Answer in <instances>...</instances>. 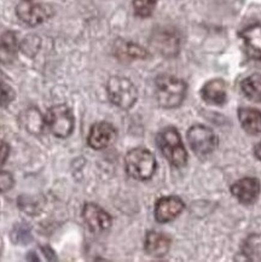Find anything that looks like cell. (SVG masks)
Returning <instances> with one entry per match:
<instances>
[{
  "instance_id": "15",
  "label": "cell",
  "mask_w": 261,
  "mask_h": 262,
  "mask_svg": "<svg viewBox=\"0 0 261 262\" xmlns=\"http://www.w3.org/2000/svg\"><path fill=\"white\" fill-rule=\"evenodd\" d=\"M201 96L206 103L212 105H223L226 102V83L222 79H213L206 83L201 90Z\"/></svg>"
},
{
  "instance_id": "12",
  "label": "cell",
  "mask_w": 261,
  "mask_h": 262,
  "mask_svg": "<svg viewBox=\"0 0 261 262\" xmlns=\"http://www.w3.org/2000/svg\"><path fill=\"white\" fill-rule=\"evenodd\" d=\"M260 191L261 185L259 179L250 177L237 180L231 186V193L237 198L240 203L244 204V206H250V204L255 203L257 198H259Z\"/></svg>"
},
{
  "instance_id": "8",
  "label": "cell",
  "mask_w": 261,
  "mask_h": 262,
  "mask_svg": "<svg viewBox=\"0 0 261 262\" xmlns=\"http://www.w3.org/2000/svg\"><path fill=\"white\" fill-rule=\"evenodd\" d=\"M82 217L87 227L93 233H103L112 226V216L96 203H86L82 209Z\"/></svg>"
},
{
  "instance_id": "7",
  "label": "cell",
  "mask_w": 261,
  "mask_h": 262,
  "mask_svg": "<svg viewBox=\"0 0 261 262\" xmlns=\"http://www.w3.org/2000/svg\"><path fill=\"white\" fill-rule=\"evenodd\" d=\"M17 17L26 25L35 27L48 21L55 13L51 5L33 3L32 0H23L16 8Z\"/></svg>"
},
{
  "instance_id": "17",
  "label": "cell",
  "mask_w": 261,
  "mask_h": 262,
  "mask_svg": "<svg viewBox=\"0 0 261 262\" xmlns=\"http://www.w3.org/2000/svg\"><path fill=\"white\" fill-rule=\"evenodd\" d=\"M238 120L242 128L247 133L261 134V112L254 107H241L238 110Z\"/></svg>"
},
{
  "instance_id": "25",
  "label": "cell",
  "mask_w": 261,
  "mask_h": 262,
  "mask_svg": "<svg viewBox=\"0 0 261 262\" xmlns=\"http://www.w3.org/2000/svg\"><path fill=\"white\" fill-rule=\"evenodd\" d=\"M9 155H10L9 144L4 142L3 139H0V167H2L3 164H5Z\"/></svg>"
},
{
  "instance_id": "1",
  "label": "cell",
  "mask_w": 261,
  "mask_h": 262,
  "mask_svg": "<svg viewBox=\"0 0 261 262\" xmlns=\"http://www.w3.org/2000/svg\"><path fill=\"white\" fill-rule=\"evenodd\" d=\"M155 95L159 105L163 109H174L182 105L186 96V83L177 76L163 74L156 78Z\"/></svg>"
},
{
  "instance_id": "4",
  "label": "cell",
  "mask_w": 261,
  "mask_h": 262,
  "mask_svg": "<svg viewBox=\"0 0 261 262\" xmlns=\"http://www.w3.org/2000/svg\"><path fill=\"white\" fill-rule=\"evenodd\" d=\"M108 98L114 105L122 110H129L138 99V90L129 79L113 76L106 83Z\"/></svg>"
},
{
  "instance_id": "19",
  "label": "cell",
  "mask_w": 261,
  "mask_h": 262,
  "mask_svg": "<svg viewBox=\"0 0 261 262\" xmlns=\"http://www.w3.org/2000/svg\"><path fill=\"white\" fill-rule=\"evenodd\" d=\"M21 122L25 128L32 134H41L45 129V117L41 115L38 107H29L21 115Z\"/></svg>"
},
{
  "instance_id": "20",
  "label": "cell",
  "mask_w": 261,
  "mask_h": 262,
  "mask_svg": "<svg viewBox=\"0 0 261 262\" xmlns=\"http://www.w3.org/2000/svg\"><path fill=\"white\" fill-rule=\"evenodd\" d=\"M241 89L247 98L254 102H261V75L253 74L241 83Z\"/></svg>"
},
{
  "instance_id": "21",
  "label": "cell",
  "mask_w": 261,
  "mask_h": 262,
  "mask_svg": "<svg viewBox=\"0 0 261 262\" xmlns=\"http://www.w3.org/2000/svg\"><path fill=\"white\" fill-rule=\"evenodd\" d=\"M157 2L159 0H133V9H135V13L138 17L146 18L153 15L154 10H155Z\"/></svg>"
},
{
  "instance_id": "18",
  "label": "cell",
  "mask_w": 261,
  "mask_h": 262,
  "mask_svg": "<svg viewBox=\"0 0 261 262\" xmlns=\"http://www.w3.org/2000/svg\"><path fill=\"white\" fill-rule=\"evenodd\" d=\"M18 51V40L13 32H6L0 38V63L10 64L15 60Z\"/></svg>"
},
{
  "instance_id": "24",
  "label": "cell",
  "mask_w": 261,
  "mask_h": 262,
  "mask_svg": "<svg viewBox=\"0 0 261 262\" xmlns=\"http://www.w3.org/2000/svg\"><path fill=\"white\" fill-rule=\"evenodd\" d=\"M36 40H39L36 36H29V38H26L23 40L21 49L26 55H34L38 51V48H36Z\"/></svg>"
},
{
  "instance_id": "22",
  "label": "cell",
  "mask_w": 261,
  "mask_h": 262,
  "mask_svg": "<svg viewBox=\"0 0 261 262\" xmlns=\"http://www.w3.org/2000/svg\"><path fill=\"white\" fill-rule=\"evenodd\" d=\"M16 93L9 83H6L0 79V106L5 107L10 105L15 99Z\"/></svg>"
},
{
  "instance_id": "10",
  "label": "cell",
  "mask_w": 261,
  "mask_h": 262,
  "mask_svg": "<svg viewBox=\"0 0 261 262\" xmlns=\"http://www.w3.org/2000/svg\"><path fill=\"white\" fill-rule=\"evenodd\" d=\"M184 208H185V203L183 202L182 198L177 196L161 197L155 203L154 214H155L157 223L166 224L178 217L183 213Z\"/></svg>"
},
{
  "instance_id": "3",
  "label": "cell",
  "mask_w": 261,
  "mask_h": 262,
  "mask_svg": "<svg viewBox=\"0 0 261 262\" xmlns=\"http://www.w3.org/2000/svg\"><path fill=\"white\" fill-rule=\"evenodd\" d=\"M126 172L133 179L149 180L156 172L157 163L151 151L144 147H136L127 152L125 157Z\"/></svg>"
},
{
  "instance_id": "11",
  "label": "cell",
  "mask_w": 261,
  "mask_h": 262,
  "mask_svg": "<svg viewBox=\"0 0 261 262\" xmlns=\"http://www.w3.org/2000/svg\"><path fill=\"white\" fill-rule=\"evenodd\" d=\"M116 136L118 133L112 123L100 121L91 127L89 137H87V143L92 149L103 150L115 142Z\"/></svg>"
},
{
  "instance_id": "5",
  "label": "cell",
  "mask_w": 261,
  "mask_h": 262,
  "mask_svg": "<svg viewBox=\"0 0 261 262\" xmlns=\"http://www.w3.org/2000/svg\"><path fill=\"white\" fill-rule=\"evenodd\" d=\"M45 122L50 132L61 139L72 136L75 127L73 112L64 104H57L50 107L45 115Z\"/></svg>"
},
{
  "instance_id": "23",
  "label": "cell",
  "mask_w": 261,
  "mask_h": 262,
  "mask_svg": "<svg viewBox=\"0 0 261 262\" xmlns=\"http://www.w3.org/2000/svg\"><path fill=\"white\" fill-rule=\"evenodd\" d=\"M15 185V179H13L12 174L8 170L0 169V193L8 192Z\"/></svg>"
},
{
  "instance_id": "9",
  "label": "cell",
  "mask_w": 261,
  "mask_h": 262,
  "mask_svg": "<svg viewBox=\"0 0 261 262\" xmlns=\"http://www.w3.org/2000/svg\"><path fill=\"white\" fill-rule=\"evenodd\" d=\"M151 45L165 57H174L178 55L180 49V38L178 33L173 29L161 28L153 34Z\"/></svg>"
},
{
  "instance_id": "6",
  "label": "cell",
  "mask_w": 261,
  "mask_h": 262,
  "mask_svg": "<svg viewBox=\"0 0 261 262\" xmlns=\"http://www.w3.org/2000/svg\"><path fill=\"white\" fill-rule=\"evenodd\" d=\"M187 142L190 147L201 159H206L210 155L217 145L215 133L209 127L203 125H195L187 130Z\"/></svg>"
},
{
  "instance_id": "14",
  "label": "cell",
  "mask_w": 261,
  "mask_h": 262,
  "mask_svg": "<svg viewBox=\"0 0 261 262\" xmlns=\"http://www.w3.org/2000/svg\"><path fill=\"white\" fill-rule=\"evenodd\" d=\"M241 38L243 39L246 51L254 60L261 62V25L254 23L244 28L241 32Z\"/></svg>"
},
{
  "instance_id": "26",
  "label": "cell",
  "mask_w": 261,
  "mask_h": 262,
  "mask_svg": "<svg viewBox=\"0 0 261 262\" xmlns=\"http://www.w3.org/2000/svg\"><path fill=\"white\" fill-rule=\"evenodd\" d=\"M254 154H255L256 159L261 161V142L257 143L255 147H254Z\"/></svg>"
},
{
  "instance_id": "2",
  "label": "cell",
  "mask_w": 261,
  "mask_h": 262,
  "mask_svg": "<svg viewBox=\"0 0 261 262\" xmlns=\"http://www.w3.org/2000/svg\"><path fill=\"white\" fill-rule=\"evenodd\" d=\"M157 146L166 160L176 168H182L187 162V152L182 142V137L176 127H166L157 134Z\"/></svg>"
},
{
  "instance_id": "13",
  "label": "cell",
  "mask_w": 261,
  "mask_h": 262,
  "mask_svg": "<svg viewBox=\"0 0 261 262\" xmlns=\"http://www.w3.org/2000/svg\"><path fill=\"white\" fill-rule=\"evenodd\" d=\"M145 253L153 257H163L170 249V238L167 234L157 231L146 233L144 241Z\"/></svg>"
},
{
  "instance_id": "16",
  "label": "cell",
  "mask_w": 261,
  "mask_h": 262,
  "mask_svg": "<svg viewBox=\"0 0 261 262\" xmlns=\"http://www.w3.org/2000/svg\"><path fill=\"white\" fill-rule=\"evenodd\" d=\"M114 53L120 60L123 62H130L136 59H145L149 57V53L145 49L139 46L138 43L125 41V40H118L114 48Z\"/></svg>"
}]
</instances>
